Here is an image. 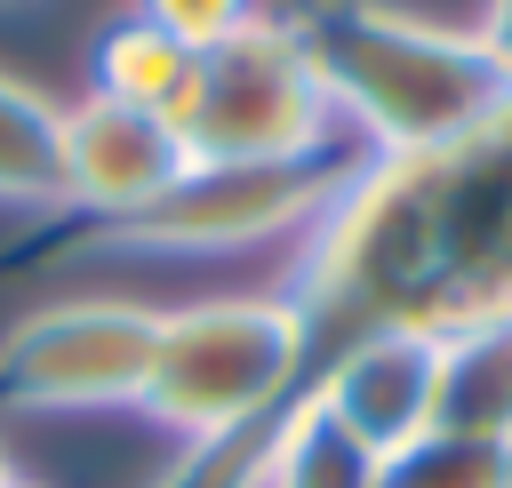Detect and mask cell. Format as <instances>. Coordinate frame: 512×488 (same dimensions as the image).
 I'll use <instances>...</instances> for the list:
<instances>
[{"instance_id": "cell-9", "label": "cell", "mask_w": 512, "mask_h": 488, "mask_svg": "<svg viewBox=\"0 0 512 488\" xmlns=\"http://www.w3.org/2000/svg\"><path fill=\"white\" fill-rule=\"evenodd\" d=\"M0 208H64V104L0 72Z\"/></svg>"}, {"instance_id": "cell-5", "label": "cell", "mask_w": 512, "mask_h": 488, "mask_svg": "<svg viewBox=\"0 0 512 488\" xmlns=\"http://www.w3.org/2000/svg\"><path fill=\"white\" fill-rule=\"evenodd\" d=\"M152 344H160V304L56 296L0 336V408H32V416L144 408Z\"/></svg>"}, {"instance_id": "cell-16", "label": "cell", "mask_w": 512, "mask_h": 488, "mask_svg": "<svg viewBox=\"0 0 512 488\" xmlns=\"http://www.w3.org/2000/svg\"><path fill=\"white\" fill-rule=\"evenodd\" d=\"M0 488H48V480H32V472H16V464L0 456Z\"/></svg>"}, {"instance_id": "cell-13", "label": "cell", "mask_w": 512, "mask_h": 488, "mask_svg": "<svg viewBox=\"0 0 512 488\" xmlns=\"http://www.w3.org/2000/svg\"><path fill=\"white\" fill-rule=\"evenodd\" d=\"M136 16H152L160 32H176V40L200 56V48H216L224 32H240L248 16H264V8H256V0H136Z\"/></svg>"}, {"instance_id": "cell-4", "label": "cell", "mask_w": 512, "mask_h": 488, "mask_svg": "<svg viewBox=\"0 0 512 488\" xmlns=\"http://www.w3.org/2000/svg\"><path fill=\"white\" fill-rule=\"evenodd\" d=\"M352 160L320 152V160H184V176L144 200L120 224H88L80 248L104 256H248L272 240H304L328 200L344 192Z\"/></svg>"}, {"instance_id": "cell-8", "label": "cell", "mask_w": 512, "mask_h": 488, "mask_svg": "<svg viewBox=\"0 0 512 488\" xmlns=\"http://www.w3.org/2000/svg\"><path fill=\"white\" fill-rule=\"evenodd\" d=\"M472 440H512V320L440 328V424Z\"/></svg>"}, {"instance_id": "cell-3", "label": "cell", "mask_w": 512, "mask_h": 488, "mask_svg": "<svg viewBox=\"0 0 512 488\" xmlns=\"http://www.w3.org/2000/svg\"><path fill=\"white\" fill-rule=\"evenodd\" d=\"M184 160H320L336 152V104L296 40V16H248L192 56L184 96L168 104Z\"/></svg>"}, {"instance_id": "cell-2", "label": "cell", "mask_w": 512, "mask_h": 488, "mask_svg": "<svg viewBox=\"0 0 512 488\" xmlns=\"http://www.w3.org/2000/svg\"><path fill=\"white\" fill-rule=\"evenodd\" d=\"M312 384V328L288 288H240L160 312L144 416L184 448H224L264 432Z\"/></svg>"}, {"instance_id": "cell-7", "label": "cell", "mask_w": 512, "mask_h": 488, "mask_svg": "<svg viewBox=\"0 0 512 488\" xmlns=\"http://www.w3.org/2000/svg\"><path fill=\"white\" fill-rule=\"evenodd\" d=\"M184 176V144L160 112L112 104V96H72L64 104V208L88 224H120L144 200H160Z\"/></svg>"}, {"instance_id": "cell-14", "label": "cell", "mask_w": 512, "mask_h": 488, "mask_svg": "<svg viewBox=\"0 0 512 488\" xmlns=\"http://www.w3.org/2000/svg\"><path fill=\"white\" fill-rule=\"evenodd\" d=\"M456 320H512V224H504V240L488 248V264H480V280H472V296H464ZM456 320H448V328H456Z\"/></svg>"}, {"instance_id": "cell-6", "label": "cell", "mask_w": 512, "mask_h": 488, "mask_svg": "<svg viewBox=\"0 0 512 488\" xmlns=\"http://www.w3.org/2000/svg\"><path fill=\"white\" fill-rule=\"evenodd\" d=\"M304 400L384 464L440 424V328H360L328 344Z\"/></svg>"}, {"instance_id": "cell-1", "label": "cell", "mask_w": 512, "mask_h": 488, "mask_svg": "<svg viewBox=\"0 0 512 488\" xmlns=\"http://www.w3.org/2000/svg\"><path fill=\"white\" fill-rule=\"evenodd\" d=\"M296 40L336 104V128H352L376 160L472 144L512 104V72L488 56L480 32L384 0H312L296 16Z\"/></svg>"}, {"instance_id": "cell-15", "label": "cell", "mask_w": 512, "mask_h": 488, "mask_svg": "<svg viewBox=\"0 0 512 488\" xmlns=\"http://www.w3.org/2000/svg\"><path fill=\"white\" fill-rule=\"evenodd\" d=\"M472 32H480V40H488V56H496V64H504V72H512V0H488V8H480V24H472Z\"/></svg>"}, {"instance_id": "cell-12", "label": "cell", "mask_w": 512, "mask_h": 488, "mask_svg": "<svg viewBox=\"0 0 512 488\" xmlns=\"http://www.w3.org/2000/svg\"><path fill=\"white\" fill-rule=\"evenodd\" d=\"M376 488H512V440L424 432L376 464Z\"/></svg>"}, {"instance_id": "cell-10", "label": "cell", "mask_w": 512, "mask_h": 488, "mask_svg": "<svg viewBox=\"0 0 512 488\" xmlns=\"http://www.w3.org/2000/svg\"><path fill=\"white\" fill-rule=\"evenodd\" d=\"M184 80H192V48L176 32H160L152 16H136V8L112 16L96 32V48H88V88L112 96V104H136V112L168 120V104L184 96Z\"/></svg>"}, {"instance_id": "cell-11", "label": "cell", "mask_w": 512, "mask_h": 488, "mask_svg": "<svg viewBox=\"0 0 512 488\" xmlns=\"http://www.w3.org/2000/svg\"><path fill=\"white\" fill-rule=\"evenodd\" d=\"M256 488H376V456L336 432L304 392L272 416L264 432V464H256Z\"/></svg>"}]
</instances>
